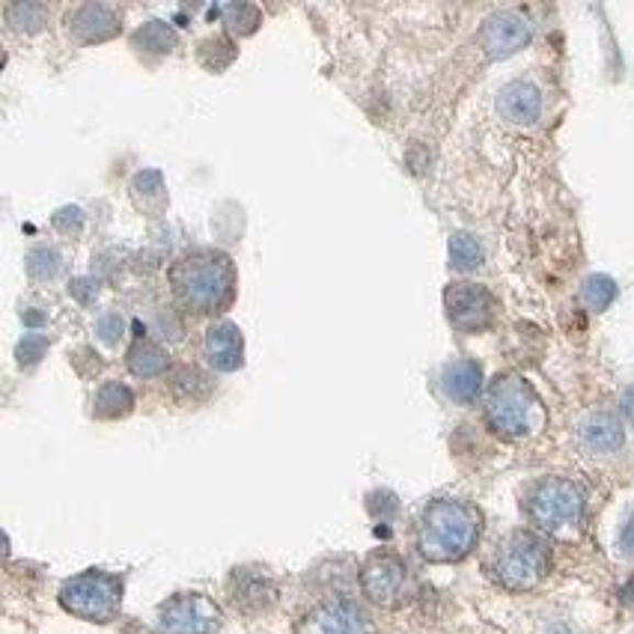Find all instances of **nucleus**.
<instances>
[{
    "label": "nucleus",
    "mask_w": 634,
    "mask_h": 634,
    "mask_svg": "<svg viewBox=\"0 0 634 634\" xmlns=\"http://www.w3.org/2000/svg\"><path fill=\"white\" fill-rule=\"evenodd\" d=\"M480 540V515L461 501H432L418 524V548L432 563L468 557Z\"/></svg>",
    "instance_id": "f257e3e1"
},
{
    "label": "nucleus",
    "mask_w": 634,
    "mask_h": 634,
    "mask_svg": "<svg viewBox=\"0 0 634 634\" xmlns=\"http://www.w3.org/2000/svg\"><path fill=\"white\" fill-rule=\"evenodd\" d=\"M174 289L185 308L197 313H209L230 301L236 287V271L233 263L218 251H197L182 256L170 271Z\"/></svg>",
    "instance_id": "f03ea898"
},
{
    "label": "nucleus",
    "mask_w": 634,
    "mask_h": 634,
    "mask_svg": "<svg viewBox=\"0 0 634 634\" xmlns=\"http://www.w3.org/2000/svg\"><path fill=\"white\" fill-rule=\"evenodd\" d=\"M486 418L491 430L503 438H527L543 426L545 411L527 381L519 376H503L491 381L486 393Z\"/></svg>",
    "instance_id": "7ed1b4c3"
},
{
    "label": "nucleus",
    "mask_w": 634,
    "mask_h": 634,
    "mask_svg": "<svg viewBox=\"0 0 634 634\" xmlns=\"http://www.w3.org/2000/svg\"><path fill=\"white\" fill-rule=\"evenodd\" d=\"M548 563L552 554L545 540H540L536 533L519 531L503 540L491 563V572L510 590H533L548 572Z\"/></svg>",
    "instance_id": "20e7f679"
},
{
    "label": "nucleus",
    "mask_w": 634,
    "mask_h": 634,
    "mask_svg": "<svg viewBox=\"0 0 634 634\" xmlns=\"http://www.w3.org/2000/svg\"><path fill=\"white\" fill-rule=\"evenodd\" d=\"M60 604L90 623H111L123 604V581L102 569L75 575L60 587Z\"/></svg>",
    "instance_id": "39448f33"
},
{
    "label": "nucleus",
    "mask_w": 634,
    "mask_h": 634,
    "mask_svg": "<svg viewBox=\"0 0 634 634\" xmlns=\"http://www.w3.org/2000/svg\"><path fill=\"white\" fill-rule=\"evenodd\" d=\"M527 512L533 524L545 533H566L578 527L583 519V491L572 480L552 477L543 480L527 498Z\"/></svg>",
    "instance_id": "423d86ee"
},
{
    "label": "nucleus",
    "mask_w": 634,
    "mask_h": 634,
    "mask_svg": "<svg viewBox=\"0 0 634 634\" xmlns=\"http://www.w3.org/2000/svg\"><path fill=\"white\" fill-rule=\"evenodd\" d=\"M218 629H221V611L203 593L174 596L170 602H164L158 614L162 634H218Z\"/></svg>",
    "instance_id": "0eeeda50"
},
{
    "label": "nucleus",
    "mask_w": 634,
    "mask_h": 634,
    "mask_svg": "<svg viewBox=\"0 0 634 634\" xmlns=\"http://www.w3.org/2000/svg\"><path fill=\"white\" fill-rule=\"evenodd\" d=\"M360 587L369 602L381 608H397L409 593V569L397 554H372L360 569Z\"/></svg>",
    "instance_id": "6e6552de"
},
{
    "label": "nucleus",
    "mask_w": 634,
    "mask_h": 634,
    "mask_svg": "<svg viewBox=\"0 0 634 634\" xmlns=\"http://www.w3.org/2000/svg\"><path fill=\"white\" fill-rule=\"evenodd\" d=\"M444 308L459 331H482L494 319V298L480 283H453L444 296Z\"/></svg>",
    "instance_id": "1a4fd4ad"
},
{
    "label": "nucleus",
    "mask_w": 634,
    "mask_h": 634,
    "mask_svg": "<svg viewBox=\"0 0 634 634\" xmlns=\"http://www.w3.org/2000/svg\"><path fill=\"white\" fill-rule=\"evenodd\" d=\"M533 24L522 12H494L486 24H482V48L491 60H503L510 54L522 52L524 45L531 42Z\"/></svg>",
    "instance_id": "9d476101"
},
{
    "label": "nucleus",
    "mask_w": 634,
    "mask_h": 634,
    "mask_svg": "<svg viewBox=\"0 0 634 634\" xmlns=\"http://www.w3.org/2000/svg\"><path fill=\"white\" fill-rule=\"evenodd\" d=\"M296 634H369V620L358 604L334 599V602L313 608L298 623Z\"/></svg>",
    "instance_id": "9b49d317"
},
{
    "label": "nucleus",
    "mask_w": 634,
    "mask_h": 634,
    "mask_svg": "<svg viewBox=\"0 0 634 634\" xmlns=\"http://www.w3.org/2000/svg\"><path fill=\"white\" fill-rule=\"evenodd\" d=\"M205 358L215 369L221 372H233V369L242 367V355H245V340H242V331H238L233 322H212L205 327Z\"/></svg>",
    "instance_id": "f8f14e48"
},
{
    "label": "nucleus",
    "mask_w": 634,
    "mask_h": 634,
    "mask_svg": "<svg viewBox=\"0 0 634 634\" xmlns=\"http://www.w3.org/2000/svg\"><path fill=\"white\" fill-rule=\"evenodd\" d=\"M498 111L515 125H533L543 113V92L531 81H510L498 92Z\"/></svg>",
    "instance_id": "ddd939ff"
},
{
    "label": "nucleus",
    "mask_w": 634,
    "mask_h": 634,
    "mask_svg": "<svg viewBox=\"0 0 634 634\" xmlns=\"http://www.w3.org/2000/svg\"><path fill=\"white\" fill-rule=\"evenodd\" d=\"M581 444L596 456H608V453H616L623 447L625 432L623 423L614 418V414H608V411H593V414H587L581 420Z\"/></svg>",
    "instance_id": "4468645a"
},
{
    "label": "nucleus",
    "mask_w": 634,
    "mask_h": 634,
    "mask_svg": "<svg viewBox=\"0 0 634 634\" xmlns=\"http://www.w3.org/2000/svg\"><path fill=\"white\" fill-rule=\"evenodd\" d=\"M66 24H69V31L84 42L111 40L113 33L120 31V21H116V15H113L104 3H84V7L69 12Z\"/></svg>",
    "instance_id": "2eb2a0df"
},
{
    "label": "nucleus",
    "mask_w": 634,
    "mask_h": 634,
    "mask_svg": "<svg viewBox=\"0 0 634 634\" xmlns=\"http://www.w3.org/2000/svg\"><path fill=\"white\" fill-rule=\"evenodd\" d=\"M441 390L451 402L468 405L480 397L482 390V369L474 360H453L441 372Z\"/></svg>",
    "instance_id": "dca6fc26"
},
{
    "label": "nucleus",
    "mask_w": 634,
    "mask_h": 634,
    "mask_svg": "<svg viewBox=\"0 0 634 634\" xmlns=\"http://www.w3.org/2000/svg\"><path fill=\"white\" fill-rule=\"evenodd\" d=\"M233 602L251 614L266 611L268 604L275 602V581L259 569H242L233 575Z\"/></svg>",
    "instance_id": "f3484780"
},
{
    "label": "nucleus",
    "mask_w": 634,
    "mask_h": 634,
    "mask_svg": "<svg viewBox=\"0 0 634 634\" xmlns=\"http://www.w3.org/2000/svg\"><path fill=\"white\" fill-rule=\"evenodd\" d=\"M129 369H132L137 379H155V376H162L164 369H167V355H164V348H158L149 340H137L132 348H129Z\"/></svg>",
    "instance_id": "a211bd4d"
},
{
    "label": "nucleus",
    "mask_w": 634,
    "mask_h": 634,
    "mask_svg": "<svg viewBox=\"0 0 634 634\" xmlns=\"http://www.w3.org/2000/svg\"><path fill=\"white\" fill-rule=\"evenodd\" d=\"M134 405V393L120 381H108L96 393V414L99 418H123Z\"/></svg>",
    "instance_id": "6ab92c4d"
},
{
    "label": "nucleus",
    "mask_w": 634,
    "mask_h": 634,
    "mask_svg": "<svg viewBox=\"0 0 634 634\" xmlns=\"http://www.w3.org/2000/svg\"><path fill=\"white\" fill-rule=\"evenodd\" d=\"M451 266L456 271H474L482 266V245L471 233H456L451 238Z\"/></svg>",
    "instance_id": "aec40b11"
},
{
    "label": "nucleus",
    "mask_w": 634,
    "mask_h": 634,
    "mask_svg": "<svg viewBox=\"0 0 634 634\" xmlns=\"http://www.w3.org/2000/svg\"><path fill=\"white\" fill-rule=\"evenodd\" d=\"M134 42H137L144 52H153V54L174 52L176 31L170 27V24H164V21H146L144 27L134 33Z\"/></svg>",
    "instance_id": "412c9836"
},
{
    "label": "nucleus",
    "mask_w": 634,
    "mask_h": 634,
    "mask_svg": "<svg viewBox=\"0 0 634 634\" xmlns=\"http://www.w3.org/2000/svg\"><path fill=\"white\" fill-rule=\"evenodd\" d=\"M7 21H10L12 31H42L45 27V21H48V10L42 7V3H31V0H24V3H10L7 7Z\"/></svg>",
    "instance_id": "4be33fe9"
},
{
    "label": "nucleus",
    "mask_w": 634,
    "mask_h": 634,
    "mask_svg": "<svg viewBox=\"0 0 634 634\" xmlns=\"http://www.w3.org/2000/svg\"><path fill=\"white\" fill-rule=\"evenodd\" d=\"M616 298V283L608 275H593L583 280L581 287V301L596 313H602L614 304Z\"/></svg>",
    "instance_id": "5701e85b"
},
{
    "label": "nucleus",
    "mask_w": 634,
    "mask_h": 634,
    "mask_svg": "<svg viewBox=\"0 0 634 634\" xmlns=\"http://www.w3.org/2000/svg\"><path fill=\"white\" fill-rule=\"evenodd\" d=\"M27 271H31V277H36V280H52V277H57V271H60V254L48 245L33 247L31 256H27Z\"/></svg>",
    "instance_id": "b1692460"
},
{
    "label": "nucleus",
    "mask_w": 634,
    "mask_h": 634,
    "mask_svg": "<svg viewBox=\"0 0 634 634\" xmlns=\"http://www.w3.org/2000/svg\"><path fill=\"white\" fill-rule=\"evenodd\" d=\"M123 331H125V319L120 316V313H102V316H99V322H96V334H99V340H102V343H108V346L120 343Z\"/></svg>",
    "instance_id": "393cba45"
},
{
    "label": "nucleus",
    "mask_w": 634,
    "mask_h": 634,
    "mask_svg": "<svg viewBox=\"0 0 634 634\" xmlns=\"http://www.w3.org/2000/svg\"><path fill=\"white\" fill-rule=\"evenodd\" d=\"M45 348H48V340L42 337V334H27L24 343L19 346V360L31 367V364H36L45 355Z\"/></svg>",
    "instance_id": "a878e982"
},
{
    "label": "nucleus",
    "mask_w": 634,
    "mask_h": 634,
    "mask_svg": "<svg viewBox=\"0 0 634 634\" xmlns=\"http://www.w3.org/2000/svg\"><path fill=\"white\" fill-rule=\"evenodd\" d=\"M620 548H623L629 557H634V515L623 524V533H620Z\"/></svg>",
    "instance_id": "bb28decb"
},
{
    "label": "nucleus",
    "mask_w": 634,
    "mask_h": 634,
    "mask_svg": "<svg viewBox=\"0 0 634 634\" xmlns=\"http://www.w3.org/2000/svg\"><path fill=\"white\" fill-rule=\"evenodd\" d=\"M69 215H73L75 226H81V209H69ZM54 224L60 226V230H69V218H66V209H63V212H57Z\"/></svg>",
    "instance_id": "cd10ccee"
},
{
    "label": "nucleus",
    "mask_w": 634,
    "mask_h": 634,
    "mask_svg": "<svg viewBox=\"0 0 634 634\" xmlns=\"http://www.w3.org/2000/svg\"><path fill=\"white\" fill-rule=\"evenodd\" d=\"M73 292H75V296H78V298H81V301H90V298L96 296V292H99V289L92 287L90 280H75Z\"/></svg>",
    "instance_id": "c85d7f7f"
},
{
    "label": "nucleus",
    "mask_w": 634,
    "mask_h": 634,
    "mask_svg": "<svg viewBox=\"0 0 634 634\" xmlns=\"http://www.w3.org/2000/svg\"><path fill=\"white\" fill-rule=\"evenodd\" d=\"M623 414L634 423V385L623 393Z\"/></svg>",
    "instance_id": "c756f323"
}]
</instances>
